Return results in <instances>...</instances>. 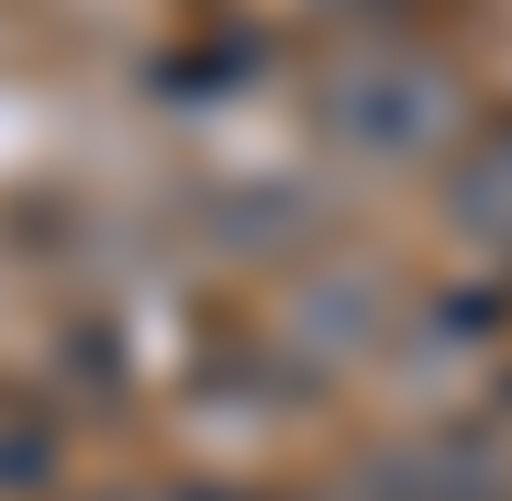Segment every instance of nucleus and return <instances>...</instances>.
Masks as SVG:
<instances>
[{
    "label": "nucleus",
    "instance_id": "1",
    "mask_svg": "<svg viewBox=\"0 0 512 501\" xmlns=\"http://www.w3.org/2000/svg\"><path fill=\"white\" fill-rule=\"evenodd\" d=\"M457 123V90L435 67H357V78H334V134L368 145V156H423Z\"/></svg>",
    "mask_w": 512,
    "mask_h": 501
},
{
    "label": "nucleus",
    "instance_id": "2",
    "mask_svg": "<svg viewBox=\"0 0 512 501\" xmlns=\"http://www.w3.org/2000/svg\"><path fill=\"white\" fill-rule=\"evenodd\" d=\"M457 212H468L479 234H512V134H490V145H479V167L457 179Z\"/></svg>",
    "mask_w": 512,
    "mask_h": 501
},
{
    "label": "nucleus",
    "instance_id": "3",
    "mask_svg": "<svg viewBox=\"0 0 512 501\" xmlns=\"http://www.w3.org/2000/svg\"><path fill=\"white\" fill-rule=\"evenodd\" d=\"M156 501H234V490H156Z\"/></svg>",
    "mask_w": 512,
    "mask_h": 501
}]
</instances>
